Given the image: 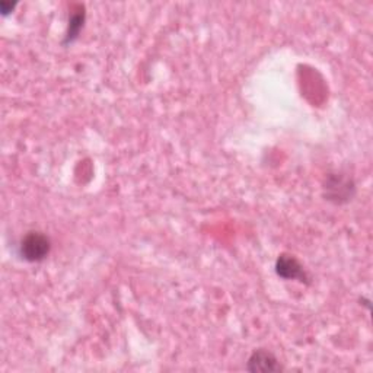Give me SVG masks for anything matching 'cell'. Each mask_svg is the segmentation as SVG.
I'll return each instance as SVG.
<instances>
[{
	"mask_svg": "<svg viewBox=\"0 0 373 373\" xmlns=\"http://www.w3.org/2000/svg\"><path fill=\"white\" fill-rule=\"evenodd\" d=\"M19 250L24 259L30 262H39L46 259V257L50 254L51 243L49 236L41 232H30L22 239Z\"/></svg>",
	"mask_w": 373,
	"mask_h": 373,
	"instance_id": "1",
	"label": "cell"
},
{
	"mask_svg": "<svg viewBox=\"0 0 373 373\" xmlns=\"http://www.w3.org/2000/svg\"><path fill=\"white\" fill-rule=\"evenodd\" d=\"M328 191V200L336 202V203H344L348 202L353 197L355 192V184L352 180L344 178L343 175H331L325 185Z\"/></svg>",
	"mask_w": 373,
	"mask_h": 373,
	"instance_id": "2",
	"label": "cell"
},
{
	"mask_svg": "<svg viewBox=\"0 0 373 373\" xmlns=\"http://www.w3.org/2000/svg\"><path fill=\"white\" fill-rule=\"evenodd\" d=\"M276 273L284 280H299V281L308 280V276H306L300 262L293 255H288V254H281L277 258Z\"/></svg>",
	"mask_w": 373,
	"mask_h": 373,
	"instance_id": "3",
	"label": "cell"
},
{
	"mask_svg": "<svg viewBox=\"0 0 373 373\" xmlns=\"http://www.w3.org/2000/svg\"><path fill=\"white\" fill-rule=\"evenodd\" d=\"M247 369L250 372H280L283 367L273 353L264 348H259L251 355Z\"/></svg>",
	"mask_w": 373,
	"mask_h": 373,
	"instance_id": "4",
	"label": "cell"
},
{
	"mask_svg": "<svg viewBox=\"0 0 373 373\" xmlns=\"http://www.w3.org/2000/svg\"><path fill=\"white\" fill-rule=\"evenodd\" d=\"M83 22H85V12L83 11H78L76 13L72 15V18L69 20V31H68V35H66V41H64L66 44L73 42L78 38V35L83 27Z\"/></svg>",
	"mask_w": 373,
	"mask_h": 373,
	"instance_id": "5",
	"label": "cell"
}]
</instances>
